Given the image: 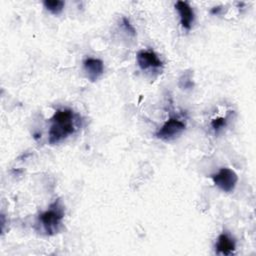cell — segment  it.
<instances>
[{
    "mask_svg": "<svg viewBox=\"0 0 256 256\" xmlns=\"http://www.w3.org/2000/svg\"><path fill=\"white\" fill-rule=\"evenodd\" d=\"M78 116L69 108L58 109L50 120L48 142L51 145L58 144L78 129Z\"/></svg>",
    "mask_w": 256,
    "mask_h": 256,
    "instance_id": "cell-1",
    "label": "cell"
},
{
    "mask_svg": "<svg viewBox=\"0 0 256 256\" xmlns=\"http://www.w3.org/2000/svg\"><path fill=\"white\" fill-rule=\"evenodd\" d=\"M64 218V209L60 204V201H55L50 205V207L39 214L37 225L44 232L45 235H55L59 232L62 220Z\"/></svg>",
    "mask_w": 256,
    "mask_h": 256,
    "instance_id": "cell-2",
    "label": "cell"
},
{
    "mask_svg": "<svg viewBox=\"0 0 256 256\" xmlns=\"http://www.w3.org/2000/svg\"><path fill=\"white\" fill-rule=\"evenodd\" d=\"M211 178L214 185L226 193L232 192L238 182L237 174L232 169L227 167L219 169V171L213 174Z\"/></svg>",
    "mask_w": 256,
    "mask_h": 256,
    "instance_id": "cell-3",
    "label": "cell"
},
{
    "mask_svg": "<svg viewBox=\"0 0 256 256\" xmlns=\"http://www.w3.org/2000/svg\"><path fill=\"white\" fill-rule=\"evenodd\" d=\"M185 128L186 125L183 121L178 118L171 117L167 121H165V123L158 129L155 135L160 140L170 141L181 135Z\"/></svg>",
    "mask_w": 256,
    "mask_h": 256,
    "instance_id": "cell-4",
    "label": "cell"
},
{
    "mask_svg": "<svg viewBox=\"0 0 256 256\" xmlns=\"http://www.w3.org/2000/svg\"><path fill=\"white\" fill-rule=\"evenodd\" d=\"M136 61L138 66L142 70L160 69L163 67V62L158 55L152 50H141L136 55Z\"/></svg>",
    "mask_w": 256,
    "mask_h": 256,
    "instance_id": "cell-5",
    "label": "cell"
},
{
    "mask_svg": "<svg viewBox=\"0 0 256 256\" xmlns=\"http://www.w3.org/2000/svg\"><path fill=\"white\" fill-rule=\"evenodd\" d=\"M83 69L87 78L91 82H94L98 80L104 73V64L102 60L98 58L88 57L83 61Z\"/></svg>",
    "mask_w": 256,
    "mask_h": 256,
    "instance_id": "cell-6",
    "label": "cell"
},
{
    "mask_svg": "<svg viewBox=\"0 0 256 256\" xmlns=\"http://www.w3.org/2000/svg\"><path fill=\"white\" fill-rule=\"evenodd\" d=\"M175 8L180 17L181 26L186 30H190L194 22V12L191 6L186 1H177Z\"/></svg>",
    "mask_w": 256,
    "mask_h": 256,
    "instance_id": "cell-7",
    "label": "cell"
},
{
    "mask_svg": "<svg viewBox=\"0 0 256 256\" xmlns=\"http://www.w3.org/2000/svg\"><path fill=\"white\" fill-rule=\"evenodd\" d=\"M216 253L222 255H231L236 249L235 241L226 233H222L218 236L216 241Z\"/></svg>",
    "mask_w": 256,
    "mask_h": 256,
    "instance_id": "cell-8",
    "label": "cell"
},
{
    "mask_svg": "<svg viewBox=\"0 0 256 256\" xmlns=\"http://www.w3.org/2000/svg\"><path fill=\"white\" fill-rule=\"evenodd\" d=\"M64 1L61 0H45L43 1L44 7L52 14L58 15L62 12L64 8Z\"/></svg>",
    "mask_w": 256,
    "mask_h": 256,
    "instance_id": "cell-9",
    "label": "cell"
},
{
    "mask_svg": "<svg viewBox=\"0 0 256 256\" xmlns=\"http://www.w3.org/2000/svg\"><path fill=\"white\" fill-rule=\"evenodd\" d=\"M227 124V118L226 117H218V118H215L211 121V128L216 132L218 133L221 129H223Z\"/></svg>",
    "mask_w": 256,
    "mask_h": 256,
    "instance_id": "cell-10",
    "label": "cell"
},
{
    "mask_svg": "<svg viewBox=\"0 0 256 256\" xmlns=\"http://www.w3.org/2000/svg\"><path fill=\"white\" fill-rule=\"evenodd\" d=\"M122 26L124 27L125 31H126L127 33H129L130 35H132V36H135V35H136V31H135L134 27L130 24V22L128 21V19L125 18V17L122 18Z\"/></svg>",
    "mask_w": 256,
    "mask_h": 256,
    "instance_id": "cell-11",
    "label": "cell"
},
{
    "mask_svg": "<svg viewBox=\"0 0 256 256\" xmlns=\"http://www.w3.org/2000/svg\"><path fill=\"white\" fill-rule=\"evenodd\" d=\"M221 10V6H217V7H213L211 9V13L212 14H218V12Z\"/></svg>",
    "mask_w": 256,
    "mask_h": 256,
    "instance_id": "cell-12",
    "label": "cell"
}]
</instances>
